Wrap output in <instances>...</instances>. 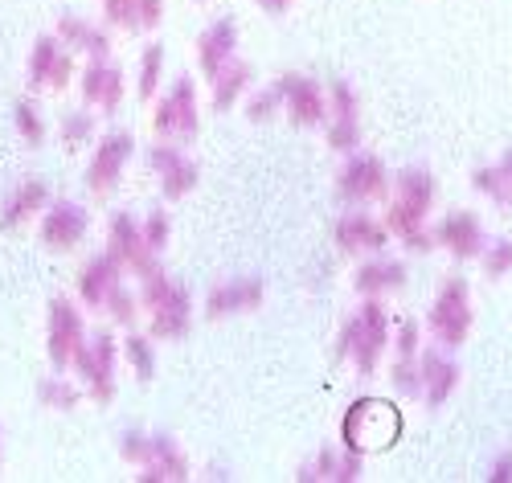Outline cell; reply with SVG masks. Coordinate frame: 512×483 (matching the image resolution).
Wrapping results in <instances>:
<instances>
[{"instance_id": "7", "label": "cell", "mask_w": 512, "mask_h": 483, "mask_svg": "<svg viewBox=\"0 0 512 483\" xmlns=\"http://www.w3.org/2000/svg\"><path fill=\"white\" fill-rule=\"evenodd\" d=\"M148 168L156 172V185H160L164 201H185L201 181L197 160L185 152V144H173V140H156L148 148Z\"/></svg>"}, {"instance_id": "21", "label": "cell", "mask_w": 512, "mask_h": 483, "mask_svg": "<svg viewBox=\"0 0 512 483\" xmlns=\"http://www.w3.org/2000/svg\"><path fill=\"white\" fill-rule=\"evenodd\" d=\"M54 37L62 41V46L70 50V54H87V58H111V33L107 29H99L95 21H87V17H78V13H66V17H58V25H54Z\"/></svg>"}, {"instance_id": "18", "label": "cell", "mask_w": 512, "mask_h": 483, "mask_svg": "<svg viewBox=\"0 0 512 483\" xmlns=\"http://www.w3.org/2000/svg\"><path fill=\"white\" fill-rule=\"evenodd\" d=\"M418 373H422V402H426V410L447 406V398L459 385V365L447 357V348L426 344L418 353Z\"/></svg>"}, {"instance_id": "33", "label": "cell", "mask_w": 512, "mask_h": 483, "mask_svg": "<svg viewBox=\"0 0 512 483\" xmlns=\"http://www.w3.org/2000/svg\"><path fill=\"white\" fill-rule=\"evenodd\" d=\"M95 136H99V123H95V111H70L62 115V148L66 152H82V148H95Z\"/></svg>"}, {"instance_id": "31", "label": "cell", "mask_w": 512, "mask_h": 483, "mask_svg": "<svg viewBox=\"0 0 512 483\" xmlns=\"http://www.w3.org/2000/svg\"><path fill=\"white\" fill-rule=\"evenodd\" d=\"M37 398H41V406H46V410L70 414V410L82 402V385H78L74 377H66V373L54 369V377H46V381L37 385Z\"/></svg>"}, {"instance_id": "26", "label": "cell", "mask_w": 512, "mask_h": 483, "mask_svg": "<svg viewBox=\"0 0 512 483\" xmlns=\"http://www.w3.org/2000/svg\"><path fill=\"white\" fill-rule=\"evenodd\" d=\"M107 25L127 33H148L164 21V0H99Z\"/></svg>"}, {"instance_id": "1", "label": "cell", "mask_w": 512, "mask_h": 483, "mask_svg": "<svg viewBox=\"0 0 512 483\" xmlns=\"http://www.w3.org/2000/svg\"><path fill=\"white\" fill-rule=\"evenodd\" d=\"M140 312L148 316L152 340H181L193 328V295L164 267H152L140 275Z\"/></svg>"}, {"instance_id": "6", "label": "cell", "mask_w": 512, "mask_h": 483, "mask_svg": "<svg viewBox=\"0 0 512 483\" xmlns=\"http://www.w3.org/2000/svg\"><path fill=\"white\" fill-rule=\"evenodd\" d=\"M82 340H87V320H82L78 303L66 299V295H54L50 299V320H46V353H50V365L58 373H66L74 365Z\"/></svg>"}, {"instance_id": "4", "label": "cell", "mask_w": 512, "mask_h": 483, "mask_svg": "<svg viewBox=\"0 0 512 483\" xmlns=\"http://www.w3.org/2000/svg\"><path fill=\"white\" fill-rule=\"evenodd\" d=\"M426 332L447 353L467 340V332H472V287H467V279H447L439 287L431 312H426Z\"/></svg>"}, {"instance_id": "12", "label": "cell", "mask_w": 512, "mask_h": 483, "mask_svg": "<svg viewBox=\"0 0 512 483\" xmlns=\"http://www.w3.org/2000/svg\"><path fill=\"white\" fill-rule=\"evenodd\" d=\"M336 193L349 205H369L390 193V172L369 152H349L345 168H340V177H336Z\"/></svg>"}, {"instance_id": "43", "label": "cell", "mask_w": 512, "mask_h": 483, "mask_svg": "<svg viewBox=\"0 0 512 483\" xmlns=\"http://www.w3.org/2000/svg\"><path fill=\"white\" fill-rule=\"evenodd\" d=\"M324 91H328V115H357V95H353V86L345 78L328 82Z\"/></svg>"}, {"instance_id": "38", "label": "cell", "mask_w": 512, "mask_h": 483, "mask_svg": "<svg viewBox=\"0 0 512 483\" xmlns=\"http://www.w3.org/2000/svg\"><path fill=\"white\" fill-rule=\"evenodd\" d=\"M13 123H17V136H21L29 148L46 144V119H41V111H37L29 99H21V103L13 107Z\"/></svg>"}, {"instance_id": "37", "label": "cell", "mask_w": 512, "mask_h": 483, "mask_svg": "<svg viewBox=\"0 0 512 483\" xmlns=\"http://www.w3.org/2000/svg\"><path fill=\"white\" fill-rule=\"evenodd\" d=\"M140 86V99H156L160 95V82H164V46H148L144 54H140V78H136Z\"/></svg>"}, {"instance_id": "15", "label": "cell", "mask_w": 512, "mask_h": 483, "mask_svg": "<svg viewBox=\"0 0 512 483\" xmlns=\"http://www.w3.org/2000/svg\"><path fill=\"white\" fill-rule=\"evenodd\" d=\"M267 299V283L259 275H238L213 283L205 295V320H226V316H246Z\"/></svg>"}, {"instance_id": "22", "label": "cell", "mask_w": 512, "mask_h": 483, "mask_svg": "<svg viewBox=\"0 0 512 483\" xmlns=\"http://www.w3.org/2000/svg\"><path fill=\"white\" fill-rule=\"evenodd\" d=\"M230 58H238V25L230 17H222V21H213L209 29H201V37H197V66H201L205 78H213Z\"/></svg>"}, {"instance_id": "5", "label": "cell", "mask_w": 512, "mask_h": 483, "mask_svg": "<svg viewBox=\"0 0 512 483\" xmlns=\"http://www.w3.org/2000/svg\"><path fill=\"white\" fill-rule=\"evenodd\" d=\"M152 131L156 140H173V144H193L201 131V111H197V82L193 78H177L156 103L152 115Z\"/></svg>"}, {"instance_id": "40", "label": "cell", "mask_w": 512, "mask_h": 483, "mask_svg": "<svg viewBox=\"0 0 512 483\" xmlns=\"http://www.w3.org/2000/svg\"><path fill=\"white\" fill-rule=\"evenodd\" d=\"M394 389L402 398H422V373H418V357H398L394 361V373H390Z\"/></svg>"}, {"instance_id": "3", "label": "cell", "mask_w": 512, "mask_h": 483, "mask_svg": "<svg viewBox=\"0 0 512 483\" xmlns=\"http://www.w3.org/2000/svg\"><path fill=\"white\" fill-rule=\"evenodd\" d=\"M70 369H74L87 398H95L99 406L115 402V389H119V340H115V332L111 328L87 332Z\"/></svg>"}, {"instance_id": "23", "label": "cell", "mask_w": 512, "mask_h": 483, "mask_svg": "<svg viewBox=\"0 0 512 483\" xmlns=\"http://www.w3.org/2000/svg\"><path fill=\"white\" fill-rule=\"evenodd\" d=\"M54 197H50V185L41 177H29L13 189V197L5 201V209H0V230H21L29 226L33 217H41V209H46Z\"/></svg>"}, {"instance_id": "28", "label": "cell", "mask_w": 512, "mask_h": 483, "mask_svg": "<svg viewBox=\"0 0 512 483\" xmlns=\"http://www.w3.org/2000/svg\"><path fill=\"white\" fill-rule=\"evenodd\" d=\"M435 197H439V185L426 168H402L394 177V201H402L406 209H414L422 217L435 209Z\"/></svg>"}, {"instance_id": "29", "label": "cell", "mask_w": 512, "mask_h": 483, "mask_svg": "<svg viewBox=\"0 0 512 483\" xmlns=\"http://www.w3.org/2000/svg\"><path fill=\"white\" fill-rule=\"evenodd\" d=\"M361 463H365V455H357V451H336V447H324L304 471H300V479H336V483H349V479H357L361 475Z\"/></svg>"}, {"instance_id": "11", "label": "cell", "mask_w": 512, "mask_h": 483, "mask_svg": "<svg viewBox=\"0 0 512 483\" xmlns=\"http://www.w3.org/2000/svg\"><path fill=\"white\" fill-rule=\"evenodd\" d=\"M132 148H136L132 131H111V136H103V140L95 144L91 164H87V189H91V197L103 201V197L115 193V185H119V177H123L127 160H132Z\"/></svg>"}, {"instance_id": "16", "label": "cell", "mask_w": 512, "mask_h": 483, "mask_svg": "<svg viewBox=\"0 0 512 483\" xmlns=\"http://www.w3.org/2000/svg\"><path fill=\"white\" fill-rule=\"evenodd\" d=\"M70 78H74V54L54 33L37 37L33 54H29V86L33 91H66Z\"/></svg>"}, {"instance_id": "36", "label": "cell", "mask_w": 512, "mask_h": 483, "mask_svg": "<svg viewBox=\"0 0 512 483\" xmlns=\"http://www.w3.org/2000/svg\"><path fill=\"white\" fill-rule=\"evenodd\" d=\"M328 148L332 152H357L361 148V119L357 115H328Z\"/></svg>"}, {"instance_id": "45", "label": "cell", "mask_w": 512, "mask_h": 483, "mask_svg": "<svg viewBox=\"0 0 512 483\" xmlns=\"http://www.w3.org/2000/svg\"><path fill=\"white\" fill-rule=\"evenodd\" d=\"M148 451H152V434H144V430H127L123 438H119V455L127 459V463H144L148 459Z\"/></svg>"}, {"instance_id": "44", "label": "cell", "mask_w": 512, "mask_h": 483, "mask_svg": "<svg viewBox=\"0 0 512 483\" xmlns=\"http://www.w3.org/2000/svg\"><path fill=\"white\" fill-rule=\"evenodd\" d=\"M418 353H422V324L402 320L394 332V357H418Z\"/></svg>"}, {"instance_id": "34", "label": "cell", "mask_w": 512, "mask_h": 483, "mask_svg": "<svg viewBox=\"0 0 512 483\" xmlns=\"http://www.w3.org/2000/svg\"><path fill=\"white\" fill-rule=\"evenodd\" d=\"M103 312H107V320H111L115 328H136V320L144 316V312H140V291H132L127 283H119V287L111 291V299L103 303Z\"/></svg>"}, {"instance_id": "41", "label": "cell", "mask_w": 512, "mask_h": 483, "mask_svg": "<svg viewBox=\"0 0 512 483\" xmlns=\"http://www.w3.org/2000/svg\"><path fill=\"white\" fill-rule=\"evenodd\" d=\"M480 262H484V275L488 279H504L512 271V238H500L492 246L480 250Z\"/></svg>"}, {"instance_id": "24", "label": "cell", "mask_w": 512, "mask_h": 483, "mask_svg": "<svg viewBox=\"0 0 512 483\" xmlns=\"http://www.w3.org/2000/svg\"><path fill=\"white\" fill-rule=\"evenodd\" d=\"M353 287L357 295H390L398 287H406V262L402 258H386V254H369L357 275H353Z\"/></svg>"}, {"instance_id": "32", "label": "cell", "mask_w": 512, "mask_h": 483, "mask_svg": "<svg viewBox=\"0 0 512 483\" xmlns=\"http://www.w3.org/2000/svg\"><path fill=\"white\" fill-rule=\"evenodd\" d=\"M119 353H123L127 365H132L136 381H152L156 377V340L152 336H140V332L127 328V340H123Z\"/></svg>"}, {"instance_id": "2", "label": "cell", "mask_w": 512, "mask_h": 483, "mask_svg": "<svg viewBox=\"0 0 512 483\" xmlns=\"http://www.w3.org/2000/svg\"><path fill=\"white\" fill-rule=\"evenodd\" d=\"M386 348H390V312L377 295H365V303L345 320V328L336 336V361H353L361 377H373Z\"/></svg>"}, {"instance_id": "20", "label": "cell", "mask_w": 512, "mask_h": 483, "mask_svg": "<svg viewBox=\"0 0 512 483\" xmlns=\"http://www.w3.org/2000/svg\"><path fill=\"white\" fill-rule=\"evenodd\" d=\"M123 267L119 262L103 250V254H95V258H87V267L78 271V299L91 307V312H103V303L111 299V291L123 283Z\"/></svg>"}, {"instance_id": "9", "label": "cell", "mask_w": 512, "mask_h": 483, "mask_svg": "<svg viewBox=\"0 0 512 483\" xmlns=\"http://www.w3.org/2000/svg\"><path fill=\"white\" fill-rule=\"evenodd\" d=\"M394 438H398V414H394V406L373 402V398L349 406V418H345V447L349 451L365 455L369 447H386V443H394Z\"/></svg>"}, {"instance_id": "42", "label": "cell", "mask_w": 512, "mask_h": 483, "mask_svg": "<svg viewBox=\"0 0 512 483\" xmlns=\"http://www.w3.org/2000/svg\"><path fill=\"white\" fill-rule=\"evenodd\" d=\"M140 222H144V238H148V246H152L156 254H164L168 238H173V217H168L164 209H152L148 217H140Z\"/></svg>"}, {"instance_id": "8", "label": "cell", "mask_w": 512, "mask_h": 483, "mask_svg": "<svg viewBox=\"0 0 512 483\" xmlns=\"http://www.w3.org/2000/svg\"><path fill=\"white\" fill-rule=\"evenodd\" d=\"M107 254L119 262L127 275H148L152 267H160V254L148 246L144 238V222L132 213H115L111 226H107Z\"/></svg>"}, {"instance_id": "14", "label": "cell", "mask_w": 512, "mask_h": 483, "mask_svg": "<svg viewBox=\"0 0 512 483\" xmlns=\"http://www.w3.org/2000/svg\"><path fill=\"white\" fill-rule=\"evenodd\" d=\"M78 91H82V103L99 115H115L119 103L127 99V82H123V70L111 62V58H91L78 74Z\"/></svg>"}, {"instance_id": "47", "label": "cell", "mask_w": 512, "mask_h": 483, "mask_svg": "<svg viewBox=\"0 0 512 483\" xmlns=\"http://www.w3.org/2000/svg\"><path fill=\"white\" fill-rule=\"evenodd\" d=\"M254 5H259V9H267V13H275V17H283V13L295 5V0H254Z\"/></svg>"}, {"instance_id": "25", "label": "cell", "mask_w": 512, "mask_h": 483, "mask_svg": "<svg viewBox=\"0 0 512 483\" xmlns=\"http://www.w3.org/2000/svg\"><path fill=\"white\" fill-rule=\"evenodd\" d=\"M189 455L177 447V438L168 434H152V451L140 463V479H168V483H181L189 479Z\"/></svg>"}, {"instance_id": "13", "label": "cell", "mask_w": 512, "mask_h": 483, "mask_svg": "<svg viewBox=\"0 0 512 483\" xmlns=\"http://www.w3.org/2000/svg\"><path fill=\"white\" fill-rule=\"evenodd\" d=\"M279 91H283V115L295 127L328 123V91L312 74H279Z\"/></svg>"}, {"instance_id": "10", "label": "cell", "mask_w": 512, "mask_h": 483, "mask_svg": "<svg viewBox=\"0 0 512 483\" xmlns=\"http://www.w3.org/2000/svg\"><path fill=\"white\" fill-rule=\"evenodd\" d=\"M91 230V213L82 209L78 201H50L37 217V234H41V246L54 250V254H70L82 246Z\"/></svg>"}, {"instance_id": "35", "label": "cell", "mask_w": 512, "mask_h": 483, "mask_svg": "<svg viewBox=\"0 0 512 483\" xmlns=\"http://www.w3.org/2000/svg\"><path fill=\"white\" fill-rule=\"evenodd\" d=\"M275 115H283V91H279V78L267 82L263 91H246V119L250 123H271Z\"/></svg>"}, {"instance_id": "30", "label": "cell", "mask_w": 512, "mask_h": 483, "mask_svg": "<svg viewBox=\"0 0 512 483\" xmlns=\"http://www.w3.org/2000/svg\"><path fill=\"white\" fill-rule=\"evenodd\" d=\"M476 193L492 197L496 205H512V152H504L496 164H484L472 172Z\"/></svg>"}, {"instance_id": "17", "label": "cell", "mask_w": 512, "mask_h": 483, "mask_svg": "<svg viewBox=\"0 0 512 483\" xmlns=\"http://www.w3.org/2000/svg\"><path fill=\"white\" fill-rule=\"evenodd\" d=\"M336 246L345 254H386L390 230L373 213H365V205H357L336 217Z\"/></svg>"}, {"instance_id": "19", "label": "cell", "mask_w": 512, "mask_h": 483, "mask_svg": "<svg viewBox=\"0 0 512 483\" xmlns=\"http://www.w3.org/2000/svg\"><path fill=\"white\" fill-rule=\"evenodd\" d=\"M435 242L447 246L455 258H480V250L488 246L484 242V226L472 209H451L443 213V222L435 226Z\"/></svg>"}, {"instance_id": "27", "label": "cell", "mask_w": 512, "mask_h": 483, "mask_svg": "<svg viewBox=\"0 0 512 483\" xmlns=\"http://www.w3.org/2000/svg\"><path fill=\"white\" fill-rule=\"evenodd\" d=\"M250 82H254V70L242 62V58H230L218 74L209 78V86H213V111H230V107H238L242 99H246V91H250Z\"/></svg>"}, {"instance_id": "39", "label": "cell", "mask_w": 512, "mask_h": 483, "mask_svg": "<svg viewBox=\"0 0 512 483\" xmlns=\"http://www.w3.org/2000/svg\"><path fill=\"white\" fill-rule=\"evenodd\" d=\"M386 230H390L398 242H406V238H414L418 230H426V217L414 213V209H406L402 201H390V209H386Z\"/></svg>"}, {"instance_id": "46", "label": "cell", "mask_w": 512, "mask_h": 483, "mask_svg": "<svg viewBox=\"0 0 512 483\" xmlns=\"http://www.w3.org/2000/svg\"><path fill=\"white\" fill-rule=\"evenodd\" d=\"M488 479H492V483H508V479H512V455H500Z\"/></svg>"}]
</instances>
